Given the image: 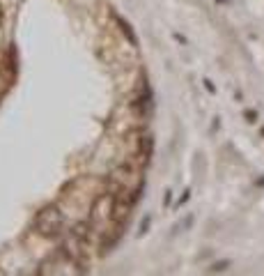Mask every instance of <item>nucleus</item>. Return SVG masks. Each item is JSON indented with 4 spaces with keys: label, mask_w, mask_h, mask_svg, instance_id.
I'll use <instances>...</instances> for the list:
<instances>
[{
    "label": "nucleus",
    "mask_w": 264,
    "mask_h": 276,
    "mask_svg": "<svg viewBox=\"0 0 264 276\" xmlns=\"http://www.w3.org/2000/svg\"><path fill=\"white\" fill-rule=\"evenodd\" d=\"M205 88L209 90V92H214V85H211V81H205Z\"/></svg>",
    "instance_id": "nucleus-10"
},
{
    "label": "nucleus",
    "mask_w": 264,
    "mask_h": 276,
    "mask_svg": "<svg viewBox=\"0 0 264 276\" xmlns=\"http://www.w3.org/2000/svg\"><path fill=\"white\" fill-rule=\"evenodd\" d=\"M223 270H227V263H218L211 267V272H223Z\"/></svg>",
    "instance_id": "nucleus-6"
},
{
    "label": "nucleus",
    "mask_w": 264,
    "mask_h": 276,
    "mask_svg": "<svg viewBox=\"0 0 264 276\" xmlns=\"http://www.w3.org/2000/svg\"><path fill=\"white\" fill-rule=\"evenodd\" d=\"M246 118H248V120H255V113H253V111H246Z\"/></svg>",
    "instance_id": "nucleus-9"
},
{
    "label": "nucleus",
    "mask_w": 264,
    "mask_h": 276,
    "mask_svg": "<svg viewBox=\"0 0 264 276\" xmlns=\"http://www.w3.org/2000/svg\"><path fill=\"white\" fill-rule=\"evenodd\" d=\"M113 207H115V196L113 194H101L92 205V214L90 223L92 226H104L108 219H113Z\"/></svg>",
    "instance_id": "nucleus-2"
},
{
    "label": "nucleus",
    "mask_w": 264,
    "mask_h": 276,
    "mask_svg": "<svg viewBox=\"0 0 264 276\" xmlns=\"http://www.w3.org/2000/svg\"><path fill=\"white\" fill-rule=\"evenodd\" d=\"M62 212H60L55 205H48V207L39 209V214L35 216V230L44 237H55L60 235V230H62Z\"/></svg>",
    "instance_id": "nucleus-1"
},
{
    "label": "nucleus",
    "mask_w": 264,
    "mask_h": 276,
    "mask_svg": "<svg viewBox=\"0 0 264 276\" xmlns=\"http://www.w3.org/2000/svg\"><path fill=\"white\" fill-rule=\"evenodd\" d=\"M119 23V28H122V33L126 35V37H129V41H131L133 46H136V44H138V41H136V35L131 33V26H129V23H126V21H122V19H115Z\"/></svg>",
    "instance_id": "nucleus-5"
},
{
    "label": "nucleus",
    "mask_w": 264,
    "mask_h": 276,
    "mask_svg": "<svg viewBox=\"0 0 264 276\" xmlns=\"http://www.w3.org/2000/svg\"><path fill=\"white\" fill-rule=\"evenodd\" d=\"M133 108H136V111H138L143 118H147V115L152 113V90H150V85H147L145 81H143V94H140L138 99H136Z\"/></svg>",
    "instance_id": "nucleus-3"
},
{
    "label": "nucleus",
    "mask_w": 264,
    "mask_h": 276,
    "mask_svg": "<svg viewBox=\"0 0 264 276\" xmlns=\"http://www.w3.org/2000/svg\"><path fill=\"white\" fill-rule=\"evenodd\" d=\"M152 150H154L152 138H150V136H143V138H140V163H143V166H147V163H150Z\"/></svg>",
    "instance_id": "nucleus-4"
},
{
    "label": "nucleus",
    "mask_w": 264,
    "mask_h": 276,
    "mask_svg": "<svg viewBox=\"0 0 264 276\" xmlns=\"http://www.w3.org/2000/svg\"><path fill=\"white\" fill-rule=\"evenodd\" d=\"M147 226H150V216H147L145 221L140 223V233H147Z\"/></svg>",
    "instance_id": "nucleus-7"
},
{
    "label": "nucleus",
    "mask_w": 264,
    "mask_h": 276,
    "mask_svg": "<svg viewBox=\"0 0 264 276\" xmlns=\"http://www.w3.org/2000/svg\"><path fill=\"white\" fill-rule=\"evenodd\" d=\"M189 198H191V191H186V194L182 196V198H179V205H184V202L189 200Z\"/></svg>",
    "instance_id": "nucleus-8"
}]
</instances>
